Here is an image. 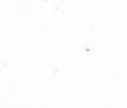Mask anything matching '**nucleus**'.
Wrapping results in <instances>:
<instances>
[]
</instances>
